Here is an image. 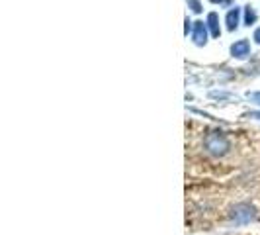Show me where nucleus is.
Returning <instances> with one entry per match:
<instances>
[{"label": "nucleus", "instance_id": "423d86ee", "mask_svg": "<svg viewBox=\"0 0 260 235\" xmlns=\"http://www.w3.org/2000/svg\"><path fill=\"white\" fill-rule=\"evenodd\" d=\"M208 27H209V32H211V36L213 38H219L221 36V30H219V16L215 12H211V14H208Z\"/></svg>", "mask_w": 260, "mask_h": 235}, {"label": "nucleus", "instance_id": "7ed1b4c3", "mask_svg": "<svg viewBox=\"0 0 260 235\" xmlns=\"http://www.w3.org/2000/svg\"><path fill=\"white\" fill-rule=\"evenodd\" d=\"M192 39L196 45H206L208 43V24L204 22H194V32H192Z\"/></svg>", "mask_w": 260, "mask_h": 235}, {"label": "nucleus", "instance_id": "1a4fd4ad", "mask_svg": "<svg viewBox=\"0 0 260 235\" xmlns=\"http://www.w3.org/2000/svg\"><path fill=\"white\" fill-rule=\"evenodd\" d=\"M248 100H252V102L260 104V92H248Z\"/></svg>", "mask_w": 260, "mask_h": 235}, {"label": "nucleus", "instance_id": "9d476101", "mask_svg": "<svg viewBox=\"0 0 260 235\" xmlns=\"http://www.w3.org/2000/svg\"><path fill=\"white\" fill-rule=\"evenodd\" d=\"M252 39H254V41L260 45V27H256V30H254V36H252Z\"/></svg>", "mask_w": 260, "mask_h": 235}, {"label": "nucleus", "instance_id": "0eeeda50", "mask_svg": "<svg viewBox=\"0 0 260 235\" xmlns=\"http://www.w3.org/2000/svg\"><path fill=\"white\" fill-rule=\"evenodd\" d=\"M254 22H256V12H254L252 6H247V8H245V24H247V26H252Z\"/></svg>", "mask_w": 260, "mask_h": 235}, {"label": "nucleus", "instance_id": "f257e3e1", "mask_svg": "<svg viewBox=\"0 0 260 235\" xmlns=\"http://www.w3.org/2000/svg\"><path fill=\"white\" fill-rule=\"evenodd\" d=\"M204 147H206V151H208L209 155L223 157V155H227V153H229L231 143H229V139H227V135H225L223 131L213 130L206 135V139H204Z\"/></svg>", "mask_w": 260, "mask_h": 235}, {"label": "nucleus", "instance_id": "f03ea898", "mask_svg": "<svg viewBox=\"0 0 260 235\" xmlns=\"http://www.w3.org/2000/svg\"><path fill=\"white\" fill-rule=\"evenodd\" d=\"M254 218H256V212H254V208L250 204H237L233 212H231V220L235 223H241V225L243 223H250Z\"/></svg>", "mask_w": 260, "mask_h": 235}, {"label": "nucleus", "instance_id": "20e7f679", "mask_svg": "<svg viewBox=\"0 0 260 235\" xmlns=\"http://www.w3.org/2000/svg\"><path fill=\"white\" fill-rule=\"evenodd\" d=\"M231 55L237 59H245L247 55H250V43L248 39H239L231 45Z\"/></svg>", "mask_w": 260, "mask_h": 235}, {"label": "nucleus", "instance_id": "ddd939ff", "mask_svg": "<svg viewBox=\"0 0 260 235\" xmlns=\"http://www.w3.org/2000/svg\"><path fill=\"white\" fill-rule=\"evenodd\" d=\"M209 2H213V4H217V2H221V0H209Z\"/></svg>", "mask_w": 260, "mask_h": 235}, {"label": "nucleus", "instance_id": "6e6552de", "mask_svg": "<svg viewBox=\"0 0 260 235\" xmlns=\"http://www.w3.org/2000/svg\"><path fill=\"white\" fill-rule=\"evenodd\" d=\"M188 6L192 8V12H196V14L202 12V4H200L198 0H188Z\"/></svg>", "mask_w": 260, "mask_h": 235}, {"label": "nucleus", "instance_id": "f8f14e48", "mask_svg": "<svg viewBox=\"0 0 260 235\" xmlns=\"http://www.w3.org/2000/svg\"><path fill=\"white\" fill-rule=\"evenodd\" d=\"M248 118H258V120H260V112H250V114H248Z\"/></svg>", "mask_w": 260, "mask_h": 235}, {"label": "nucleus", "instance_id": "39448f33", "mask_svg": "<svg viewBox=\"0 0 260 235\" xmlns=\"http://www.w3.org/2000/svg\"><path fill=\"white\" fill-rule=\"evenodd\" d=\"M239 20H241V10H239V8H231V10L227 12V18H225L227 30H229V32H235V30L239 27Z\"/></svg>", "mask_w": 260, "mask_h": 235}, {"label": "nucleus", "instance_id": "9b49d317", "mask_svg": "<svg viewBox=\"0 0 260 235\" xmlns=\"http://www.w3.org/2000/svg\"><path fill=\"white\" fill-rule=\"evenodd\" d=\"M184 24H186V26H184V34H186V36H188V32H190V24H192V22H190V20H188V18H186V22H184Z\"/></svg>", "mask_w": 260, "mask_h": 235}]
</instances>
